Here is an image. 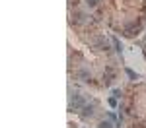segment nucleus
I'll return each mask as SVG.
<instances>
[{"label":"nucleus","instance_id":"obj_1","mask_svg":"<svg viewBox=\"0 0 146 128\" xmlns=\"http://www.w3.org/2000/svg\"><path fill=\"white\" fill-rule=\"evenodd\" d=\"M82 103H84V99H82L80 95H76V99H74V105H76V107H80Z\"/></svg>","mask_w":146,"mask_h":128},{"label":"nucleus","instance_id":"obj_2","mask_svg":"<svg viewBox=\"0 0 146 128\" xmlns=\"http://www.w3.org/2000/svg\"><path fill=\"white\" fill-rule=\"evenodd\" d=\"M98 2H100V0H86V4H88V6H96Z\"/></svg>","mask_w":146,"mask_h":128},{"label":"nucleus","instance_id":"obj_3","mask_svg":"<svg viewBox=\"0 0 146 128\" xmlns=\"http://www.w3.org/2000/svg\"><path fill=\"white\" fill-rule=\"evenodd\" d=\"M84 115H86V116L92 115V107H84Z\"/></svg>","mask_w":146,"mask_h":128},{"label":"nucleus","instance_id":"obj_4","mask_svg":"<svg viewBox=\"0 0 146 128\" xmlns=\"http://www.w3.org/2000/svg\"><path fill=\"white\" fill-rule=\"evenodd\" d=\"M100 128H111L109 122H100Z\"/></svg>","mask_w":146,"mask_h":128}]
</instances>
